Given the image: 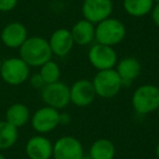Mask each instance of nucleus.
Returning a JSON list of instances; mask_svg holds the SVG:
<instances>
[{"instance_id": "nucleus-1", "label": "nucleus", "mask_w": 159, "mask_h": 159, "mask_svg": "<svg viewBox=\"0 0 159 159\" xmlns=\"http://www.w3.org/2000/svg\"><path fill=\"white\" fill-rule=\"evenodd\" d=\"M20 58L30 66H42L51 60L50 46L47 39L40 36H31L20 47Z\"/></svg>"}, {"instance_id": "nucleus-2", "label": "nucleus", "mask_w": 159, "mask_h": 159, "mask_svg": "<svg viewBox=\"0 0 159 159\" xmlns=\"http://www.w3.org/2000/svg\"><path fill=\"white\" fill-rule=\"evenodd\" d=\"M125 25L120 20L108 18L95 26V39L98 44L113 47L125 38Z\"/></svg>"}, {"instance_id": "nucleus-3", "label": "nucleus", "mask_w": 159, "mask_h": 159, "mask_svg": "<svg viewBox=\"0 0 159 159\" xmlns=\"http://www.w3.org/2000/svg\"><path fill=\"white\" fill-rule=\"evenodd\" d=\"M133 109L139 115H148L159 107V87L145 84L139 86L132 95Z\"/></svg>"}, {"instance_id": "nucleus-4", "label": "nucleus", "mask_w": 159, "mask_h": 159, "mask_svg": "<svg viewBox=\"0 0 159 159\" xmlns=\"http://www.w3.org/2000/svg\"><path fill=\"white\" fill-rule=\"evenodd\" d=\"M92 83L96 95L105 99L115 97L123 86V83L115 69L98 71Z\"/></svg>"}, {"instance_id": "nucleus-5", "label": "nucleus", "mask_w": 159, "mask_h": 159, "mask_svg": "<svg viewBox=\"0 0 159 159\" xmlns=\"http://www.w3.org/2000/svg\"><path fill=\"white\" fill-rule=\"evenodd\" d=\"M0 76L9 85H21L29 79L30 66L21 58H9L2 60Z\"/></svg>"}, {"instance_id": "nucleus-6", "label": "nucleus", "mask_w": 159, "mask_h": 159, "mask_svg": "<svg viewBox=\"0 0 159 159\" xmlns=\"http://www.w3.org/2000/svg\"><path fill=\"white\" fill-rule=\"evenodd\" d=\"M42 99L48 107L62 109L71 102L70 87L60 81L46 84L42 89Z\"/></svg>"}, {"instance_id": "nucleus-7", "label": "nucleus", "mask_w": 159, "mask_h": 159, "mask_svg": "<svg viewBox=\"0 0 159 159\" xmlns=\"http://www.w3.org/2000/svg\"><path fill=\"white\" fill-rule=\"evenodd\" d=\"M89 61L98 71L113 69L118 63V56L113 47L96 44L89 51Z\"/></svg>"}, {"instance_id": "nucleus-8", "label": "nucleus", "mask_w": 159, "mask_h": 159, "mask_svg": "<svg viewBox=\"0 0 159 159\" xmlns=\"http://www.w3.org/2000/svg\"><path fill=\"white\" fill-rule=\"evenodd\" d=\"M33 129L39 134H46L53 131L60 124V113L51 107H43L35 111L31 119Z\"/></svg>"}, {"instance_id": "nucleus-9", "label": "nucleus", "mask_w": 159, "mask_h": 159, "mask_svg": "<svg viewBox=\"0 0 159 159\" xmlns=\"http://www.w3.org/2000/svg\"><path fill=\"white\" fill-rule=\"evenodd\" d=\"M112 9V0H84L82 5L83 16L93 24L110 18Z\"/></svg>"}, {"instance_id": "nucleus-10", "label": "nucleus", "mask_w": 159, "mask_h": 159, "mask_svg": "<svg viewBox=\"0 0 159 159\" xmlns=\"http://www.w3.org/2000/svg\"><path fill=\"white\" fill-rule=\"evenodd\" d=\"M82 156V143L73 136L60 137L53 145V159H80Z\"/></svg>"}, {"instance_id": "nucleus-11", "label": "nucleus", "mask_w": 159, "mask_h": 159, "mask_svg": "<svg viewBox=\"0 0 159 159\" xmlns=\"http://www.w3.org/2000/svg\"><path fill=\"white\" fill-rule=\"evenodd\" d=\"M96 92L93 83L89 80H79L70 87L71 102L76 107H87L94 102Z\"/></svg>"}, {"instance_id": "nucleus-12", "label": "nucleus", "mask_w": 159, "mask_h": 159, "mask_svg": "<svg viewBox=\"0 0 159 159\" xmlns=\"http://www.w3.org/2000/svg\"><path fill=\"white\" fill-rule=\"evenodd\" d=\"M27 30L20 22H12L7 24L1 32V42L6 47L11 49L20 48L27 39Z\"/></svg>"}, {"instance_id": "nucleus-13", "label": "nucleus", "mask_w": 159, "mask_h": 159, "mask_svg": "<svg viewBox=\"0 0 159 159\" xmlns=\"http://www.w3.org/2000/svg\"><path fill=\"white\" fill-rule=\"evenodd\" d=\"M53 145L44 135H35L27 141L25 152L30 159H50Z\"/></svg>"}, {"instance_id": "nucleus-14", "label": "nucleus", "mask_w": 159, "mask_h": 159, "mask_svg": "<svg viewBox=\"0 0 159 159\" xmlns=\"http://www.w3.org/2000/svg\"><path fill=\"white\" fill-rule=\"evenodd\" d=\"M52 55L57 57H66L72 50L74 40L72 34L66 29L56 30L48 40Z\"/></svg>"}, {"instance_id": "nucleus-15", "label": "nucleus", "mask_w": 159, "mask_h": 159, "mask_svg": "<svg viewBox=\"0 0 159 159\" xmlns=\"http://www.w3.org/2000/svg\"><path fill=\"white\" fill-rule=\"evenodd\" d=\"M141 63L136 58L128 57L118 62L116 71L119 74L123 85H130L135 79H137L141 73Z\"/></svg>"}, {"instance_id": "nucleus-16", "label": "nucleus", "mask_w": 159, "mask_h": 159, "mask_svg": "<svg viewBox=\"0 0 159 159\" xmlns=\"http://www.w3.org/2000/svg\"><path fill=\"white\" fill-rule=\"evenodd\" d=\"M70 32L72 34L74 44L81 46L91 44L95 39V25L85 19L77 21Z\"/></svg>"}, {"instance_id": "nucleus-17", "label": "nucleus", "mask_w": 159, "mask_h": 159, "mask_svg": "<svg viewBox=\"0 0 159 159\" xmlns=\"http://www.w3.org/2000/svg\"><path fill=\"white\" fill-rule=\"evenodd\" d=\"M30 120V110L27 106L21 102L13 104L7 109L6 112V121L11 123L16 128H21L25 125Z\"/></svg>"}, {"instance_id": "nucleus-18", "label": "nucleus", "mask_w": 159, "mask_h": 159, "mask_svg": "<svg viewBox=\"0 0 159 159\" xmlns=\"http://www.w3.org/2000/svg\"><path fill=\"white\" fill-rule=\"evenodd\" d=\"M115 155V145L107 139H99L95 141L89 149V157L92 159H113Z\"/></svg>"}, {"instance_id": "nucleus-19", "label": "nucleus", "mask_w": 159, "mask_h": 159, "mask_svg": "<svg viewBox=\"0 0 159 159\" xmlns=\"http://www.w3.org/2000/svg\"><path fill=\"white\" fill-rule=\"evenodd\" d=\"M154 3L152 0H123V8L129 16L141 18L152 12Z\"/></svg>"}, {"instance_id": "nucleus-20", "label": "nucleus", "mask_w": 159, "mask_h": 159, "mask_svg": "<svg viewBox=\"0 0 159 159\" xmlns=\"http://www.w3.org/2000/svg\"><path fill=\"white\" fill-rule=\"evenodd\" d=\"M18 137V128L6 120L0 121V150L11 148L16 143Z\"/></svg>"}, {"instance_id": "nucleus-21", "label": "nucleus", "mask_w": 159, "mask_h": 159, "mask_svg": "<svg viewBox=\"0 0 159 159\" xmlns=\"http://www.w3.org/2000/svg\"><path fill=\"white\" fill-rule=\"evenodd\" d=\"M39 68V75L42 76L45 84H51V83H56L59 81L61 70H60V66L55 61L49 60Z\"/></svg>"}, {"instance_id": "nucleus-22", "label": "nucleus", "mask_w": 159, "mask_h": 159, "mask_svg": "<svg viewBox=\"0 0 159 159\" xmlns=\"http://www.w3.org/2000/svg\"><path fill=\"white\" fill-rule=\"evenodd\" d=\"M18 5V0H0V12H10Z\"/></svg>"}, {"instance_id": "nucleus-23", "label": "nucleus", "mask_w": 159, "mask_h": 159, "mask_svg": "<svg viewBox=\"0 0 159 159\" xmlns=\"http://www.w3.org/2000/svg\"><path fill=\"white\" fill-rule=\"evenodd\" d=\"M31 84L33 85L35 89H43V87L46 85L44 83V81H43L42 76L39 75V73H38V74L33 75V76L31 77Z\"/></svg>"}, {"instance_id": "nucleus-24", "label": "nucleus", "mask_w": 159, "mask_h": 159, "mask_svg": "<svg viewBox=\"0 0 159 159\" xmlns=\"http://www.w3.org/2000/svg\"><path fill=\"white\" fill-rule=\"evenodd\" d=\"M150 13H152V21H154L155 25H156L157 27H159V3H156V5L154 6V8H152Z\"/></svg>"}, {"instance_id": "nucleus-25", "label": "nucleus", "mask_w": 159, "mask_h": 159, "mask_svg": "<svg viewBox=\"0 0 159 159\" xmlns=\"http://www.w3.org/2000/svg\"><path fill=\"white\" fill-rule=\"evenodd\" d=\"M71 118L69 117L68 113H64V115H60V123H63V124H68L70 122Z\"/></svg>"}, {"instance_id": "nucleus-26", "label": "nucleus", "mask_w": 159, "mask_h": 159, "mask_svg": "<svg viewBox=\"0 0 159 159\" xmlns=\"http://www.w3.org/2000/svg\"><path fill=\"white\" fill-rule=\"evenodd\" d=\"M156 155H157V157L159 158V143L157 144V146H156Z\"/></svg>"}, {"instance_id": "nucleus-27", "label": "nucleus", "mask_w": 159, "mask_h": 159, "mask_svg": "<svg viewBox=\"0 0 159 159\" xmlns=\"http://www.w3.org/2000/svg\"><path fill=\"white\" fill-rule=\"evenodd\" d=\"M80 159H92V158H91V157H89V156H84V155H83V156L81 157V158H80Z\"/></svg>"}, {"instance_id": "nucleus-28", "label": "nucleus", "mask_w": 159, "mask_h": 159, "mask_svg": "<svg viewBox=\"0 0 159 159\" xmlns=\"http://www.w3.org/2000/svg\"><path fill=\"white\" fill-rule=\"evenodd\" d=\"M0 159H7V158H6V157L3 156L2 154H0Z\"/></svg>"}, {"instance_id": "nucleus-29", "label": "nucleus", "mask_w": 159, "mask_h": 159, "mask_svg": "<svg viewBox=\"0 0 159 159\" xmlns=\"http://www.w3.org/2000/svg\"><path fill=\"white\" fill-rule=\"evenodd\" d=\"M1 66H2V59L0 58V70H1Z\"/></svg>"}, {"instance_id": "nucleus-30", "label": "nucleus", "mask_w": 159, "mask_h": 159, "mask_svg": "<svg viewBox=\"0 0 159 159\" xmlns=\"http://www.w3.org/2000/svg\"><path fill=\"white\" fill-rule=\"evenodd\" d=\"M154 2H156V3H159V0H152Z\"/></svg>"}, {"instance_id": "nucleus-31", "label": "nucleus", "mask_w": 159, "mask_h": 159, "mask_svg": "<svg viewBox=\"0 0 159 159\" xmlns=\"http://www.w3.org/2000/svg\"><path fill=\"white\" fill-rule=\"evenodd\" d=\"M157 112H158V119H159V107H158V109H157Z\"/></svg>"}]
</instances>
